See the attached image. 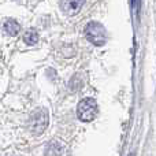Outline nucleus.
Here are the masks:
<instances>
[{
	"label": "nucleus",
	"mask_w": 156,
	"mask_h": 156,
	"mask_svg": "<svg viewBox=\"0 0 156 156\" xmlns=\"http://www.w3.org/2000/svg\"><path fill=\"white\" fill-rule=\"evenodd\" d=\"M85 36L93 45L101 47L107 43V30L99 22H89L85 26Z\"/></svg>",
	"instance_id": "f257e3e1"
},
{
	"label": "nucleus",
	"mask_w": 156,
	"mask_h": 156,
	"mask_svg": "<svg viewBox=\"0 0 156 156\" xmlns=\"http://www.w3.org/2000/svg\"><path fill=\"white\" fill-rule=\"evenodd\" d=\"M97 114H99L97 103L96 100L90 99V97L81 100L77 107V116L82 122H92L97 116Z\"/></svg>",
	"instance_id": "f03ea898"
},
{
	"label": "nucleus",
	"mask_w": 156,
	"mask_h": 156,
	"mask_svg": "<svg viewBox=\"0 0 156 156\" xmlns=\"http://www.w3.org/2000/svg\"><path fill=\"white\" fill-rule=\"evenodd\" d=\"M48 125V112L44 108L32 112L29 119V129L33 134H41Z\"/></svg>",
	"instance_id": "7ed1b4c3"
},
{
	"label": "nucleus",
	"mask_w": 156,
	"mask_h": 156,
	"mask_svg": "<svg viewBox=\"0 0 156 156\" xmlns=\"http://www.w3.org/2000/svg\"><path fill=\"white\" fill-rule=\"evenodd\" d=\"M86 0H62L60 3V8L66 15H76L80 12L82 5L85 4Z\"/></svg>",
	"instance_id": "20e7f679"
},
{
	"label": "nucleus",
	"mask_w": 156,
	"mask_h": 156,
	"mask_svg": "<svg viewBox=\"0 0 156 156\" xmlns=\"http://www.w3.org/2000/svg\"><path fill=\"white\" fill-rule=\"evenodd\" d=\"M2 29L4 33H7L8 36H16L21 30V25L12 18H7L2 23Z\"/></svg>",
	"instance_id": "39448f33"
},
{
	"label": "nucleus",
	"mask_w": 156,
	"mask_h": 156,
	"mask_svg": "<svg viewBox=\"0 0 156 156\" xmlns=\"http://www.w3.org/2000/svg\"><path fill=\"white\" fill-rule=\"evenodd\" d=\"M63 152V144L59 141H52L45 149V156H60Z\"/></svg>",
	"instance_id": "423d86ee"
},
{
	"label": "nucleus",
	"mask_w": 156,
	"mask_h": 156,
	"mask_svg": "<svg viewBox=\"0 0 156 156\" xmlns=\"http://www.w3.org/2000/svg\"><path fill=\"white\" fill-rule=\"evenodd\" d=\"M23 41L27 45H34L38 41V33L34 29H29L26 30V33L23 34Z\"/></svg>",
	"instance_id": "0eeeda50"
},
{
	"label": "nucleus",
	"mask_w": 156,
	"mask_h": 156,
	"mask_svg": "<svg viewBox=\"0 0 156 156\" xmlns=\"http://www.w3.org/2000/svg\"><path fill=\"white\" fill-rule=\"evenodd\" d=\"M133 3H134V11H140V0H133Z\"/></svg>",
	"instance_id": "6e6552de"
}]
</instances>
